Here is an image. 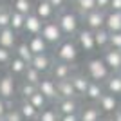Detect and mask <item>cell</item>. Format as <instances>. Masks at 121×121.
Returning <instances> with one entry per match:
<instances>
[{"label":"cell","mask_w":121,"mask_h":121,"mask_svg":"<svg viewBox=\"0 0 121 121\" xmlns=\"http://www.w3.org/2000/svg\"><path fill=\"white\" fill-rule=\"evenodd\" d=\"M42 25L43 22L35 15V13H29V15L25 16V24H24V31L27 33L29 36H35V35H40L42 31Z\"/></svg>","instance_id":"obj_18"},{"label":"cell","mask_w":121,"mask_h":121,"mask_svg":"<svg viewBox=\"0 0 121 121\" xmlns=\"http://www.w3.org/2000/svg\"><path fill=\"white\" fill-rule=\"evenodd\" d=\"M33 13H35L42 22H49L56 18V11L52 9V5L47 0H38L36 5H33Z\"/></svg>","instance_id":"obj_13"},{"label":"cell","mask_w":121,"mask_h":121,"mask_svg":"<svg viewBox=\"0 0 121 121\" xmlns=\"http://www.w3.org/2000/svg\"><path fill=\"white\" fill-rule=\"evenodd\" d=\"M9 20H11V7L7 5H0V29L9 27Z\"/></svg>","instance_id":"obj_35"},{"label":"cell","mask_w":121,"mask_h":121,"mask_svg":"<svg viewBox=\"0 0 121 121\" xmlns=\"http://www.w3.org/2000/svg\"><path fill=\"white\" fill-rule=\"evenodd\" d=\"M78 56H80V49L76 45L74 38H63V40L54 47V60H58V61L74 65L76 60H78Z\"/></svg>","instance_id":"obj_2"},{"label":"cell","mask_w":121,"mask_h":121,"mask_svg":"<svg viewBox=\"0 0 121 121\" xmlns=\"http://www.w3.org/2000/svg\"><path fill=\"white\" fill-rule=\"evenodd\" d=\"M58 119H60V114L56 112L54 107H45L43 110H40L36 121H58Z\"/></svg>","instance_id":"obj_32"},{"label":"cell","mask_w":121,"mask_h":121,"mask_svg":"<svg viewBox=\"0 0 121 121\" xmlns=\"http://www.w3.org/2000/svg\"><path fill=\"white\" fill-rule=\"evenodd\" d=\"M2 121H24V117H22V114L18 112L16 107H11V108H7V112L4 114Z\"/></svg>","instance_id":"obj_36"},{"label":"cell","mask_w":121,"mask_h":121,"mask_svg":"<svg viewBox=\"0 0 121 121\" xmlns=\"http://www.w3.org/2000/svg\"><path fill=\"white\" fill-rule=\"evenodd\" d=\"M27 47L31 49L33 54H45V52H49V45H47V42L40 35L29 36L27 38Z\"/></svg>","instance_id":"obj_17"},{"label":"cell","mask_w":121,"mask_h":121,"mask_svg":"<svg viewBox=\"0 0 121 121\" xmlns=\"http://www.w3.org/2000/svg\"><path fill=\"white\" fill-rule=\"evenodd\" d=\"M58 121H80V116L78 114H67V116H60Z\"/></svg>","instance_id":"obj_42"},{"label":"cell","mask_w":121,"mask_h":121,"mask_svg":"<svg viewBox=\"0 0 121 121\" xmlns=\"http://www.w3.org/2000/svg\"><path fill=\"white\" fill-rule=\"evenodd\" d=\"M103 92H105V89H103V83H98V81H89V87H87L85 96H83V98H87V99L92 101V103H96Z\"/></svg>","instance_id":"obj_24"},{"label":"cell","mask_w":121,"mask_h":121,"mask_svg":"<svg viewBox=\"0 0 121 121\" xmlns=\"http://www.w3.org/2000/svg\"><path fill=\"white\" fill-rule=\"evenodd\" d=\"M110 117H112V121H121V108H119V107L110 114Z\"/></svg>","instance_id":"obj_44"},{"label":"cell","mask_w":121,"mask_h":121,"mask_svg":"<svg viewBox=\"0 0 121 121\" xmlns=\"http://www.w3.org/2000/svg\"><path fill=\"white\" fill-rule=\"evenodd\" d=\"M13 56L20 58L22 61H25V63L29 65L35 54H33V52H31V49L27 47V42H20V43H16V45H15V49H13Z\"/></svg>","instance_id":"obj_25"},{"label":"cell","mask_w":121,"mask_h":121,"mask_svg":"<svg viewBox=\"0 0 121 121\" xmlns=\"http://www.w3.org/2000/svg\"><path fill=\"white\" fill-rule=\"evenodd\" d=\"M16 38H18V33H15L11 27H4V29H0V47L13 51V49H15V45L18 43Z\"/></svg>","instance_id":"obj_15"},{"label":"cell","mask_w":121,"mask_h":121,"mask_svg":"<svg viewBox=\"0 0 121 121\" xmlns=\"http://www.w3.org/2000/svg\"><path fill=\"white\" fill-rule=\"evenodd\" d=\"M40 36L43 38V40L47 42V45H58L65 36H63V33H61L60 25L56 24V20H49V22H43V25H42V31H40Z\"/></svg>","instance_id":"obj_4"},{"label":"cell","mask_w":121,"mask_h":121,"mask_svg":"<svg viewBox=\"0 0 121 121\" xmlns=\"http://www.w3.org/2000/svg\"><path fill=\"white\" fill-rule=\"evenodd\" d=\"M56 24L60 25L61 33L65 38H72L76 36V33L80 31V24H81V16L72 9H63L56 13Z\"/></svg>","instance_id":"obj_1"},{"label":"cell","mask_w":121,"mask_h":121,"mask_svg":"<svg viewBox=\"0 0 121 121\" xmlns=\"http://www.w3.org/2000/svg\"><path fill=\"white\" fill-rule=\"evenodd\" d=\"M74 42H76V45H78V49L83 51V52H94V51H96L94 33H92L91 29H87V27H83V29H80L76 33Z\"/></svg>","instance_id":"obj_5"},{"label":"cell","mask_w":121,"mask_h":121,"mask_svg":"<svg viewBox=\"0 0 121 121\" xmlns=\"http://www.w3.org/2000/svg\"><path fill=\"white\" fill-rule=\"evenodd\" d=\"M0 5H2V0H0Z\"/></svg>","instance_id":"obj_48"},{"label":"cell","mask_w":121,"mask_h":121,"mask_svg":"<svg viewBox=\"0 0 121 121\" xmlns=\"http://www.w3.org/2000/svg\"><path fill=\"white\" fill-rule=\"evenodd\" d=\"M96 107L101 110V114H107V116H110L112 112L116 110L119 103H117V98L114 94H108V92H103L99 96V99L96 101Z\"/></svg>","instance_id":"obj_12"},{"label":"cell","mask_w":121,"mask_h":121,"mask_svg":"<svg viewBox=\"0 0 121 121\" xmlns=\"http://www.w3.org/2000/svg\"><path fill=\"white\" fill-rule=\"evenodd\" d=\"M11 58H13V52H11L9 49L0 47V65H9Z\"/></svg>","instance_id":"obj_38"},{"label":"cell","mask_w":121,"mask_h":121,"mask_svg":"<svg viewBox=\"0 0 121 121\" xmlns=\"http://www.w3.org/2000/svg\"><path fill=\"white\" fill-rule=\"evenodd\" d=\"M35 121H36V119H35Z\"/></svg>","instance_id":"obj_50"},{"label":"cell","mask_w":121,"mask_h":121,"mask_svg":"<svg viewBox=\"0 0 121 121\" xmlns=\"http://www.w3.org/2000/svg\"><path fill=\"white\" fill-rule=\"evenodd\" d=\"M7 108H11V101H5L0 98V119L4 117V114L7 112Z\"/></svg>","instance_id":"obj_40"},{"label":"cell","mask_w":121,"mask_h":121,"mask_svg":"<svg viewBox=\"0 0 121 121\" xmlns=\"http://www.w3.org/2000/svg\"><path fill=\"white\" fill-rule=\"evenodd\" d=\"M69 2H74V0H69Z\"/></svg>","instance_id":"obj_47"},{"label":"cell","mask_w":121,"mask_h":121,"mask_svg":"<svg viewBox=\"0 0 121 121\" xmlns=\"http://www.w3.org/2000/svg\"><path fill=\"white\" fill-rule=\"evenodd\" d=\"M105 15H107L105 11L94 9V11H91V13L83 15L81 20H83V24H85L87 29L98 31V29H101V27H105Z\"/></svg>","instance_id":"obj_8"},{"label":"cell","mask_w":121,"mask_h":121,"mask_svg":"<svg viewBox=\"0 0 121 121\" xmlns=\"http://www.w3.org/2000/svg\"><path fill=\"white\" fill-rule=\"evenodd\" d=\"M78 116H80V121H99L103 114L96 105H85L80 108Z\"/></svg>","instance_id":"obj_20"},{"label":"cell","mask_w":121,"mask_h":121,"mask_svg":"<svg viewBox=\"0 0 121 121\" xmlns=\"http://www.w3.org/2000/svg\"><path fill=\"white\" fill-rule=\"evenodd\" d=\"M24 24H25V16L11 9V20H9V27H11V29L15 31V33L24 31Z\"/></svg>","instance_id":"obj_31"},{"label":"cell","mask_w":121,"mask_h":121,"mask_svg":"<svg viewBox=\"0 0 121 121\" xmlns=\"http://www.w3.org/2000/svg\"><path fill=\"white\" fill-rule=\"evenodd\" d=\"M7 67H9V74L15 78V76H22V74L25 72V69H27V63H25V61H22L20 58L13 56Z\"/></svg>","instance_id":"obj_28"},{"label":"cell","mask_w":121,"mask_h":121,"mask_svg":"<svg viewBox=\"0 0 121 121\" xmlns=\"http://www.w3.org/2000/svg\"><path fill=\"white\" fill-rule=\"evenodd\" d=\"M51 5H52V9L58 13V11H63L67 9V4H69V0H47Z\"/></svg>","instance_id":"obj_39"},{"label":"cell","mask_w":121,"mask_h":121,"mask_svg":"<svg viewBox=\"0 0 121 121\" xmlns=\"http://www.w3.org/2000/svg\"><path fill=\"white\" fill-rule=\"evenodd\" d=\"M38 91V87L36 85H33V83H27V81H22V85H20V89H18V92H20V96H22V99H29L35 92Z\"/></svg>","instance_id":"obj_34"},{"label":"cell","mask_w":121,"mask_h":121,"mask_svg":"<svg viewBox=\"0 0 121 121\" xmlns=\"http://www.w3.org/2000/svg\"><path fill=\"white\" fill-rule=\"evenodd\" d=\"M94 33V43H96V49H101L105 51L108 47V38H110V33L105 29V27H101L98 31H92Z\"/></svg>","instance_id":"obj_26"},{"label":"cell","mask_w":121,"mask_h":121,"mask_svg":"<svg viewBox=\"0 0 121 121\" xmlns=\"http://www.w3.org/2000/svg\"><path fill=\"white\" fill-rule=\"evenodd\" d=\"M85 71H87V78L91 81H98V83H103V81L112 74L110 69L105 65V61L101 60L99 56L98 58H91V60H87L85 63Z\"/></svg>","instance_id":"obj_3"},{"label":"cell","mask_w":121,"mask_h":121,"mask_svg":"<svg viewBox=\"0 0 121 121\" xmlns=\"http://www.w3.org/2000/svg\"><path fill=\"white\" fill-rule=\"evenodd\" d=\"M101 60L105 61V65L110 69V72H116L121 67V51L119 49H112V47H107V49L103 51Z\"/></svg>","instance_id":"obj_14"},{"label":"cell","mask_w":121,"mask_h":121,"mask_svg":"<svg viewBox=\"0 0 121 121\" xmlns=\"http://www.w3.org/2000/svg\"><path fill=\"white\" fill-rule=\"evenodd\" d=\"M108 47L121 51V31H117V33H110V38H108Z\"/></svg>","instance_id":"obj_37"},{"label":"cell","mask_w":121,"mask_h":121,"mask_svg":"<svg viewBox=\"0 0 121 121\" xmlns=\"http://www.w3.org/2000/svg\"><path fill=\"white\" fill-rule=\"evenodd\" d=\"M103 89H105V92L114 94L116 98L121 96V78L116 74V72H112V74L103 81Z\"/></svg>","instance_id":"obj_21"},{"label":"cell","mask_w":121,"mask_h":121,"mask_svg":"<svg viewBox=\"0 0 121 121\" xmlns=\"http://www.w3.org/2000/svg\"><path fill=\"white\" fill-rule=\"evenodd\" d=\"M16 108H18V112L22 114L24 121H35V119H38V114H40V112L36 110V108L31 105L27 99H22V101H20V105L16 107Z\"/></svg>","instance_id":"obj_23"},{"label":"cell","mask_w":121,"mask_h":121,"mask_svg":"<svg viewBox=\"0 0 121 121\" xmlns=\"http://www.w3.org/2000/svg\"><path fill=\"white\" fill-rule=\"evenodd\" d=\"M52 63H54V58H52L49 52H45V54H35L29 65L45 76V74H49V71H51V67H52Z\"/></svg>","instance_id":"obj_11"},{"label":"cell","mask_w":121,"mask_h":121,"mask_svg":"<svg viewBox=\"0 0 121 121\" xmlns=\"http://www.w3.org/2000/svg\"><path fill=\"white\" fill-rule=\"evenodd\" d=\"M108 5H110V0H96V9L99 11H108Z\"/></svg>","instance_id":"obj_41"},{"label":"cell","mask_w":121,"mask_h":121,"mask_svg":"<svg viewBox=\"0 0 121 121\" xmlns=\"http://www.w3.org/2000/svg\"><path fill=\"white\" fill-rule=\"evenodd\" d=\"M38 92H40L42 96L45 98L49 103L52 101H58V92H56V81L51 78V76H43L38 83Z\"/></svg>","instance_id":"obj_6"},{"label":"cell","mask_w":121,"mask_h":121,"mask_svg":"<svg viewBox=\"0 0 121 121\" xmlns=\"http://www.w3.org/2000/svg\"><path fill=\"white\" fill-rule=\"evenodd\" d=\"M13 11L20 13V15L27 16L29 13H33V2L31 0H13Z\"/></svg>","instance_id":"obj_30"},{"label":"cell","mask_w":121,"mask_h":121,"mask_svg":"<svg viewBox=\"0 0 121 121\" xmlns=\"http://www.w3.org/2000/svg\"><path fill=\"white\" fill-rule=\"evenodd\" d=\"M119 108H121V105H119Z\"/></svg>","instance_id":"obj_49"},{"label":"cell","mask_w":121,"mask_h":121,"mask_svg":"<svg viewBox=\"0 0 121 121\" xmlns=\"http://www.w3.org/2000/svg\"><path fill=\"white\" fill-rule=\"evenodd\" d=\"M16 94V83L15 78L7 72V74L0 76V98L5 101H11Z\"/></svg>","instance_id":"obj_10"},{"label":"cell","mask_w":121,"mask_h":121,"mask_svg":"<svg viewBox=\"0 0 121 121\" xmlns=\"http://www.w3.org/2000/svg\"><path fill=\"white\" fill-rule=\"evenodd\" d=\"M54 108L60 116H67V114H78L81 105L78 101V98H67V99L54 101Z\"/></svg>","instance_id":"obj_9"},{"label":"cell","mask_w":121,"mask_h":121,"mask_svg":"<svg viewBox=\"0 0 121 121\" xmlns=\"http://www.w3.org/2000/svg\"><path fill=\"white\" fill-rule=\"evenodd\" d=\"M74 9L80 16L96 9V0H74Z\"/></svg>","instance_id":"obj_27"},{"label":"cell","mask_w":121,"mask_h":121,"mask_svg":"<svg viewBox=\"0 0 121 121\" xmlns=\"http://www.w3.org/2000/svg\"><path fill=\"white\" fill-rule=\"evenodd\" d=\"M116 74H117V76H119V78H121V67H119V69H117V71H116Z\"/></svg>","instance_id":"obj_46"},{"label":"cell","mask_w":121,"mask_h":121,"mask_svg":"<svg viewBox=\"0 0 121 121\" xmlns=\"http://www.w3.org/2000/svg\"><path fill=\"white\" fill-rule=\"evenodd\" d=\"M56 92H58V99H67V98H78L74 89H72L71 80H61L56 81Z\"/></svg>","instance_id":"obj_22"},{"label":"cell","mask_w":121,"mask_h":121,"mask_svg":"<svg viewBox=\"0 0 121 121\" xmlns=\"http://www.w3.org/2000/svg\"><path fill=\"white\" fill-rule=\"evenodd\" d=\"M72 72H74V65L54 60V63H52V67H51V71H49V76L54 81H61V80H69L72 76Z\"/></svg>","instance_id":"obj_7"},{"label":"cell","mask_w":121,"mask_h":121,"mask_svg":"<svg viewBox=\"0 0 121 121\" xmlns=\"http://www.w3.org/2000/svg\"><path fill=\"white\" fill-rule=\"evenodd\" d=\"M99 121H112V117H110V116H105V117H101Z\"/></svg>","instance_id":"obj_45"},{"label":"cell","mask_w":121,"mask_h":121,"mask_svg":"<svg viewBox=\"0 0 121 121\" xmlns=\"http://www.w3.org/2000/svg\"><path fill=\"white\" fill-rule=\"evenodd\" d=\"M108 11H121V0H110Z\"/></svg>","instance_id":"obj_43"},{"label":"cell","mask_w":121,"mask_h":121,"mask_svg":"<svg viewBox=\"0 0 121 121\" xmlns=\"http://www.w3.org/2000/svg\"><path fill=\"white\" fill-rule=\"evenodd\" d=\"M69 80H71V83H72V89H74L76 96H85V91H87L91 80H89L85 74H81V72H72V76Z\"/></svg>","instance_id":"obj_16"},{"label":"cell","mask_w":121,"mask_h":121,"mask_svg":"<svg viewBox=\"0 0 121 121\" xmlns=\"http://www.w3.org/2000/svg\"><path fill=\"white\" fill-rule=\"evenodd\" d=\"M27 101H29V103H31L33 107H35V108H36L38 112H40V110H43L45 107H49V101H47L45 98L42 96V94H40L38 91H36V92H35V94H33V96H31Z\"/></svg>","instance_id":"obj_33"},{"label":"cell","mask_w":121,"mask_h":121,"mask_svg":"<svg viewBox=\"0 0 121 121\" xmlns=\"http://www.w3.org/2000/svg\"><path fill=\"white\" fill-rule=\"evenodd\" d=\"M105 29L108 31V33H117V31H121V11H107Z\"/></svg>","instance_id":"obj_19"},{"label":"cell","mask_w":121,"mask_h":121,"mask_svg":"<svg viewBox=\"0 0 121 121\" xmlns=\"http://www.w3.org/2000/svg\"><path fill=\"white\" fill-rule=\"evenodd\" d=\"M42 78H43V74H42V72H38L36 69H33L31 65H27L25 72L22 74V81H27V83H33V85H38Z\"/></svg>","instance_id":"obj_29"}]
</instances>
